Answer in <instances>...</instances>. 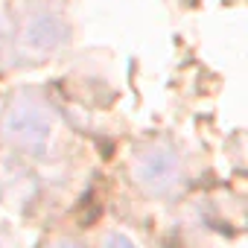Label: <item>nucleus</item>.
I'll use <instances>...</instances> for the list:
<instances>
[{"label":"nucleus","mask_w":248,"mask_h":248,"mask_svg":"<svg viewBox=\"0 0 248 248\" xmlns=\"http://www.w3.org/2000/svg\"><path fill=\"white\" fill-rule=\"evenodd\" d=\"M59 248H76V245H59Z\"/></svg>","instance_id":"2"},{"label":"nucleus","mask_w":248,"mask_h":248,"mask_svg":"<svg viewBox=\"0 0 248 248\" xmlns=\"http://www.w3.org/2000/svg\"><path fill=\"white\" fill-rule=\"evenodd\" d=\"M105 248H135V245H129L123 236H114V239H108V242H105Z\"/></svg>","instance_id":"1"}]
</instances>
